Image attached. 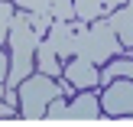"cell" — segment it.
Instances as JSON below:
<instances>
[{
  "label": "cell",
  "instance_id": "6da1fadb",
  "mask_svg": "<svg viewBox=\"0 0 133 127\" xmlns=\"http://www.w3.org/2000/svg\"><path fill=\"white\" fill-rule=\"evenodd\" d=\"M58 82L45 72H36V75L23 78L19 82V114L26 121H45V111H49L52 98H58Z\"/></svg>",
  "mask_w": 133,
  "mask_h": 127
},
{
  "label": "cell",
  "instance_id": "7a4b0ae2",
  "mask_svg": "<svg viewBox=\"0 0 133 127\" xmlns=\"http://www.w3.org/2000/svg\"><path fill=\"white\" fill-rule=\"evenodd\" d=\"M97 114H101V98L88 88L84 95H78L71 104H65L62 95L52 98L49 111H45V121H97Z\"/></svg>",
  "mask_w": 133,
  "mask_h": 127
},
{
  "label": "cell",
  "instance_id": "3957f363",
  "mask_svg": "<svg viewBox=\"0 0 133 127\" xmlns=\"http://www.w3.org/2000/svg\"><path fill=\"white\" fill-rule=\"evenodd\" d=\"M101 111L110 117L133 114V78H114L101 91Z\"/></svg>",
  "mask_w": 133,
  "mask_h": 127
},
{
  "label": "cell",
  "instance_id": "277c9868",
  "mask_svg": "<svg viewBox=\"0 0 133 127\" xmlns=\"http://www.w3.org/2000/svg\"><path fill=\"white\" fill-rule=\"evenodd\" d=\"M62 75L68 78L78 91H88V88H97V85H101V69H97L91 59H84V56H71L68 62H65Z\"/></svg>",
  "mask_w": 133,
  "mask_h": 127
},
{
  "label": "cell",
  "instance_id": "5b68a950",
  "mask_svg": "<svg viewBox=\"0 0 133 127\" xmlns=\"http://www.w3.org/2000/svg\"><path fill=\"white\" fill-rule=\"evenodd\" d=\"M45 39L55 46L58 59H65V62H68V59L75 56V26H71V20H55Z\"/></svg>",
  "mask_w": 133,
  "mask_h": 127
},
{
  "label": "cell",
  "instance_id": "8992f818",
  "mask_svg": "<svg viewBox=\"0 0 133 127\" xmlns=\"http://www.w3.org/2000/svg\"><path fill=\"white\" fill-rule=\"evenodd\" d=\"M110 26H114V33L120 36L123 49H133V0H127L123 7H117L114 13H107Z\"/></svg>",
  "mask_w": 133,
  "mask_h": 127
},
{
  "label": "cell",
  "instance_id": "52a82bcc",
  "mask_svg": "<svg viewBox=\"0 0 133 127\" xmlns=\"http://www.w3.org/2000/svg\"><path fill=\"white\" fill-rule=\"evenodd\" d=\"M36 72H45V75H52V78H58L65 72L62 59H58L55 46H52L49 39H39V46H36Z\"/></svg>",
  "mask_w": 133,
  "mask_h": 127
},
{
  "label": "cell",
  "instance_id": "ba28073f",
  "mask_svg": "<svg viewBox=\"0 0 133 127\" xmlns=\"http://www.w3.org/2000/svg\"><path fill=\"white\" fill-rule=\"evenodd\" d=\"M75 16H81L84 23H94L104 16V3L101 0H75Z\"/></svg>",
  "mask_w": 133,
  "mask_h": 127
},
{
  "label": "cell",
  "instance_id": "9c48e42d",
  "mask_svg": "<svg viewBox=\"0 0 133 127\" xmlns=\"http://www.w3.org/2000/svg\"><path fill=\"white\" fill-rule=\"evenodd\" d=\"M26 13H29V10H26ZM52 23H55L52 10H39V13H29V26L36 29V36H39V39H45V36H49Z\"/></svg>",
  "mask_w": 133,
  "mask_h": 127
},
{
  "label": "cell",
  "instance_id": "30bf717a",
  "mask_svg": "<svg viewBox=\"0 0 133 127\" xmlns=\"http://www.w3.org/2000/svg\"><path fill=\"white\" fill-rule=\"evenodd\" d=\"M16 13V3L13 0H0V43L10 39V20Z\"/></svg>",
  "mask_w": 133,
  "mask_h": 127
},
{
  "label": "cell",
  "instance_id": "8fae6325",
  "mask_svg": "<svg viewBox=\"0 0 133 127\" xmlns=\"http://www.w3.org/2000/svg\"><path fill=\"white\" fill-rule=\"evenodd\" d=\"M52 16L55 20H75V0H52Z\"/></svg>",
  "mask_w": 133,
  "mask_h": 127
},
{
  "label": "cell",
  "instance_id": "7c38bea8",
  "mask_svg": "<svg viewBox=\"0 0 133 127\" xmlns=\"http://www.w3.org/2000/svg\"><path fill=\"white\" fill-rule=\"evenodd\" d=\"M19 10H29V13H39V10H52V0H13Z\"/></svg>",
  "mask_w": 133,
  "mask_h": 127
},
{
  "label": "cell",
  "instance_id": "4fadbf2b",
  "mask_svg": "<svg viewBox=\"0 0 133 127\" xmlns=\"http://www.w3.org/2000/svg\"><path fill=\"white\" fill-rule=\"evenodd\" d=\"M16 114H19L16 104H10V101H3V98H0V117H16Z\"/></svg>",
  "mask_w": 133,
  "mask_h": 127
},
{
  "label": "cell",
  "instance_id": "5bb4252c",
  "mask_svg": "<svg viewBox=\"0 0 133 127\" xmlns=\"http://www.w3.org/2000/svg\"><path fill=\"white\" fill-rule=\"evenodd\" d=\"M55 82H58V91H62V95H75V91H78V88H75V85H71V82H68V78H65V75H58V78H55Z\"/></svg>",
  "mask_w": 133,
  "mask_h": 127
},
{
  "label": "cell",
  "instance_id": "9a60e30c",
  "mask_svg": "<svg viewBox=\"0 0 133 127\" xmlns=\"http://www.w3.org/2000/svg\"><path fill=\"white\" fill-rule=\"evenodd\" d=\"M6 75H10V59H6V52L0 49V82H6Z\"/></svg>",
  "mask_w": 133,
  "mask_h": 127
},
{
  "label": "cell",
  "instance_id": "2e32d148",
  "mask_svg": "<svg viewBox=\"0 0 133 127\" xmlns=\"http://www.w3.org/2000/svg\"><path fill=\"white\" fill-rule=\"evenodd\" d=\"M101 3H104V13H114L117 7H123L127 0H101Z\"/></svg>",
  "mask_w": 133,
  "mask_h": 127
}]
</instances>
